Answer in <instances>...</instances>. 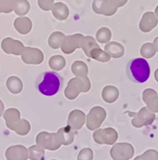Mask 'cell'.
<instances>
[{"label":"cell","mask_w":158,"mask_h":160,"mask_svg":"<svg viewBox=\"0 0 158 160\" xmlns=\"http://www.w3.org/2000/svg\"><path fill=\"white\" fill-rule=\"evenodd\" d=\"M37 90L46 96L56 94L63 85V77L57 72H45L40 74L35 82Z\"/></svg>","instance_id":"cell-1"},{"label":"cell","mask_w":158,"mask_h":160,"mask_svg":"<svg viewBox=\"0 0 158 160\" xmlns=\"http://www.w3.org/2000/svg\"><path fill=\"white\" fill-rule=\"evenodd\" d=\"M127 75L135 83H144L150 77L151 68L144 58H134L128 63L126 68Z\"/></svg>","instance_id":"cell-2"},{"label":"cell","mask_w":158,"mask_h":160,"mask_svg":"<svg viewBox=\"0 0 158 160\" xmlns=\"http://www.w3.org/2000/svg\"><path fill=\"white\" fill-rule=\"evenodd\" d=\"M91 84L89 77H73L68 82L64 94L69 100H74L81 92H88Z\"/></svg>","instance_id":"cell-3"},{"label":"cell","mask_w":158,"mask_h":160,"mask_svg":"<svg viewBox=\"0 0 158 160\" xmlns=\"http://www.w3.org/2000/svg\"><path fill=\"white\" fill-rule=\"evenodd\" d=\"M35 142L36 145L49 151H56L61 147V142L57 132H40L36 135Z\"/></svg>","instance_id":"cell-4"},{"label":"cell","mask_w":158,"mask_h":160,"mask_svg":"<svg viewBox=\"0 0 158 160\" xmlns=\"http://www.w3.org/2000/svg\"><path fill=\"white\" fill-rule=\"evenodd\" d=\"M107 117V112L100 106L92 107L86 115V126L90 131L99 129Z\"/></svg>","instance_id":"cell-5"},{"label":"cell","mask_w":158,"mask_h":160,"mask_svg":"<svg viewBox=\"0 0 158 160\" xmlns=\"http://www.w3.org/2000/svg\"><path fill=\"white\" fill-rule=\"evenodd\" d=\"M95 143L99 145H113L118 139V132L113 128L97 129L92 134Z\"/></svg>","instance_id":"cell-6"},{"label":"cell","mask_w":158,"mask_h":160,"mask_svg":"<svg viewBox=\"0 0 158 160\" xmlns=\"http://www.w3.org/2000/svg\"><path fill=\"white\" fill-rule=\"evenodd\" d=\"M110 154L113 160H130L134 155V148L127 142L114 143L110 151Z\"/></svg>","instance_id":"cell-7"},{"label":"cell","mask_w":158,"mask_h":160,"mask_svg":"<svg viewBox=\"0 0 158 160\" xmlns=\"http://www.w3.org/2000/svg\"><path fill=\"white\" fill-rule=\"evenodd\" d=\"M133 116L131 120V124L135 128H142L144 126L151 125L155 120V113L151 112L147 107H143L136 113H131Z\"/></svg>","instance_id":"cell-8"},{"label":"cell","mask_w":158,"mask_h":160,"mask_svg":"<svg viewBox=\"0 0 158 160\" xmlns=\"http://www.w3.org/2000/svg\"><path fill=\"white\" fill-rule=\"evenodd\" d=\"M21 59L25 64L39 65L44 61V53L38 48L25 47L21 53Z\"/></svg>","instance_id":"cell-9"},{"label":"cell","mask_w":158,"mask_h":160,"mask_svg":"<svg viewBox=\"0 0 158 160\" xmlns=\"http://www.w3.org/2000/svg\"><path fill=\"white\" fill-rule=\"evenodd\" d=\"M84 35L81 33H74L68 36H65L63 42L61 44V51L66 54H71L75 50L81 48V43Z\"/></svg>","instance_id":"cell-10"},{"label":"cell","mask_w":158,"mask_h":160,"mask_svg":"<svg viewBox=\"0 0 158 160\" xmlns=\"http://www.w3.org/2000/svg\"><path fill=\"white\" fill-rule=\"evenodd\" d=\"M25 46L20 41L12 37H5L1 41V49L7 54L21 55Z\"/></svg>","instance_id":"cell-11"},{"label":"cell","mask_w":158,"mask_h":160,"mask_svg":"<svg viewBox=\"0 0 158 160\" xmlns=\"http://www.w3.org/2000/svg\"><path fill=\"white\" fill-rule=\"evenodd\" d=\"M92 10L97 14L112 16L113 14L116 13L118 9L111 4L110 0H93Z\"/></svg>","instance_id":"cell-12"},{"label":"cell","mask_w":158,"mask_h":160,"mask_svg":"<svg viewBox=\"0 0 158 160\" xmlns=\"http://www.w3.org/2000/svg\"><path fill=\"white\" fill-rule=\"evenodd\" d=\"M86 122V114L81 110H72L68 116V126L72 131H78L82 129Z\"/></svg>","instance_id":"cell-13"},{"label":"cell","mask_w":158,"mask_h":160,"mask_svg":"<svg viewBox=\"0 0 158 160\" xmlns=\"http://www.w3.org/2000/svg\"><path fill=\"white\" fill-rule=\"evenodd\" d=\"M5 156L7 160H28V149L23 145L10 146L5 152Z\"/></svg>","instance_id":"cell-14"},{"label":"cell","mask_w":158,"mask_h":160,"mask_svg":"<svg viewBox=\"0 0 158 160\" xmlns=\"http://www.w3.org/2000/svg\"><path fill=\"white\" fill-rule=\"evenodd\" d=\"M158 24V18L152 12H146L139 22V30L142 32H150Z\"/></svg>","instance_id":"cell-15"},{"label":"cell","mask_w":158,"mask_h":160,"mask_svg":"<svg viewBox=\"0 0 158 160\" xmlns=\"http://www.w3.org/2000/svg\"><path fill=\"white\" fill-rule=\"evenodd\" d=\"M3 118L5 119L6 126L8 129L13 131L18 124L19 120L21 119L20 117V112L16 108H10L3 112Z\"/></svg>","instance_id":"cell-16"},{"label":"cell","mask_w":158,"mask_h":160,"mask_svg":"<svg viewBox=\"0 0 158 160\" xmlns=\"http://www.w3.org/2000/svg\"><path fill=\"white\" fill-rule=\"evenodd\" d=\"M13 27L20 34H28L32 29V22L29 17L26 16H19L17 17L14 22H13Z\"/></svg>","instance_id":"cell-17"},{"label":"cell","mask_w":158,"mask_h":160,"mask_svg":"<svg viewBox=\"0 0 158 160\" xmlns=\"http://www.w3.org/2000/svg\"><path fill=\"white\" fill-rule=\"evenodd\" d=\"M104 51L111 56V58H120L125 53V47L119 42L110 41L105 45Z\"/></svg>","instance_id":"cell-18"},{"label":"cell","mask_w":158,"mask_h":160,"mask_svg":"<svg viewBox=\"0 0 158 160\" xmlns=\"http://www.w3.org/2000/svg\"><path fill=\"white\" fill-rule=\"evenodd\" d=\"M52 15L56 19L60 20V21H64V20H66L70 15L69 8L63 2L54 3L52 8Z\"/></svg>","instance_id":"cell-19"},{"label":"cell","mask_w":158,"mask_h":160,"mask_svg":"<svg viewBox=\"0 0 158 160\" xmlns=\"http://www.w3.org/2000/svg\"><path fill=\"white\" fill-rule=\"evenodd\" d=\"M57 134L59 136V139H60L61 145L63 146H69L71 145L73 140H74V131H72L69 126L66 127H62L58 130Z\"/></svg>","instance_id":"cell-20"},{"label":"cell","mask_w":158,"mask_h":160,"mask_svg":"<svg viewBox=\"0 0 158 160\" xmlns=\"http://www.w3.org/2000/svg\"><path fill=\"white\" fill-rule=\"evenodd\" d=\"M119 97V90H118L115 86L108 85L104 87L102 91V98L105 102L111 104L114 103Z\"/></svg>","instance_id":"cell-21"},{"label":"cell","mask_w":158,"mask_h":160,"mask_svg":"<svg viewBox=\"0 0 158 160\" xmlns=\"http://www.w3.org/2000/svg\"><path fill=\"white\" fill-rule=\"evenodd\" d=\"M6 86L9 92H11L13 94H18L20 93L23 90V82L22 80L17 77V76H10L7 81H6Z\"/></svg>","instance_id":"cell-22"},{"label":"cell","mask_w":158,"mask_h":160,"mask_svg":"<svg viewBox=\"0 0 158 160\" xmlns=\"http://www.w3.org/2000/svg\"><path fill=\"white\" fill-rule=\"evenodd\" d=\"M98 48H100V47L92 36L86 35L83 37L82 43H81V49L83 50V52H85V54L88 57H90L92 51H94L95 49H98Z\"/></svg>","instance_id":"cell-23"},{"label":"cell","mask_w":158,"mask_h":160,"mask_svg":"<svg viewBox=\"0 0 158 160\" xmlns=\"http://www.w3.org/2000/svg\"><path fill=\"white\" fill-rule=\"evenodd\" d=\"M72 72L76 77H87L89 73V68L85 62L77 60L72 65Z\"/></svg>","instance_id":"cell-24"},{"label":"cell","mask_w":158,"mask_h":160,"mask_svg":"<svg viewBox=\"0 0 158 160\" xmlns=\"http://www.w3.org/2000/svg\"><path fill=\"white\" fill-rule=\"evenodd\" d=\"M49 66L53 72H59L65 68L66 59L62 55H52L49 60Z\"/></svg>","instance_id":"cell-25"},{"label":"cell","mask_w":158,"mask_h":160,"mask_svg":"<svg viewBox=\"0 0 158 160\" xmlns=\"http://www.w3.org/2000/svg\"><path fill=\"white\" fill-rule=\"evenodd\" d=\"M65 34L61 32H53L48 40V44L49 46L53 49V50H57L61 47V44L63 42V40L65 38Z\"/></svg>","instance_id":"cell-26"},{"label":"cell","mask_w":158,"mask_h":160,"mask_svg":"<svg viewBox=\"0 0 158 160\" xmlns=\"http://www.w3.org/2000/svg\"><path fill=\"white\" fill-rule=\"evenodd\" d=\"M31 6L28 0H14V12L19 16H25L30 12Z\"/></svg>","instance_id":"cell-27"},{"label":"cell","mask_w":158,"mask_h":160,"mask_svg":"<svg viewBox=\"0 0 158 160\" xmlns=\"http://www.w3.org/2000/svg\"><path fill=\"white\" fill-rule=\"evenodd\" d=\"M158 97V93L155 90L153 89H146L144 90L143 92V94H142V98H143V101L146 103L147 105V108L151 111L154 101H155V99Z\"/></svg>","instance_id":"cell-28"},{"label":"cell","mask_w":158,"mask_h":160,"mask_svg":"<svg viewBox=\"0 0 158 160\" xmlns=\"http://www.w3.org/2000/svg\"><path fill=\"white\" fill-rule=\"evenodd\" d=\"M28 153L31 160H43L45 157V150L38 145H32L28 148Z\"/></svg>","instance_id":"cell-29"},{"label":"cell","mask_w":158,"mask_h":160,"mask_svg":"<svg viewBox=\"0 0 158 160\" xmlns=\"http://www.w3.org/2000/svg\"><path fill=\"white\" fill-rule=\"evenodd\" d=\"M95 40L96 42L99 43H108L111 41V32L109 28L107 27H102L96 32L95 34Z\"/></svg>","instance_id":"cell-30"},{"label":"cell","mask_w":158,"mask_h":160,"mask_svg":"<svg viewBox=\"0 0 158 160\" xmlns=\"http://www.w3.org/2000/svg\"><path fill=\"white\" fill-rule=\"evenodd\" d=\"M31 128H32V126H31V124H30V122L28 121V120L21 118L20 120H19V122L16 125L13 132L18 135L24 136V135H27L31 132Z\"/></svg>","instance_id":"cell-31"},{"label":"cell","mask_w":158,"mask_h":160,"mask_svg":"<svg viewBox=\"0 0 158 160\" xmlns=\"http://www.w3.org/2000/svg\"><path fill=\"white\" fill-rule=\"evenodd\" d=\"M90 58H92V59L96 60V61H99L102 63L109 62L111 60V56L105 51L101 50V48H98V49H95L94 51H92L90 55Z\"/></svg>","instance_id":"cell-32"},{"label":"cell","mask_w":158,"mask_h":160,"mask_svg":"<svg viewBox=\"0 0 158 160\" xmlns=\"http://www.w3.org/2000/svg\"><path fill=\"white\" fill-rule=\"evenodd\" d=\"M155 53H156L155 48H154L153 44L151 42H147V43L143 44L140 49V54L142 55V57L144 59L151 58L155 55Z\"/></svg>","instance_id":"cell-33"},{"label":"cell","mask_w":158,"mask_h":160,"mask_svg":"<svg viewBox=\"0 0 158 160\" xmlns=\"http://www.w3.org/2000/svg\"><path fill=\"white\" fill-rule=\"evenodd\" d=\"M134 160H158V152L153 149L147 150L143 154L136 156Z\"/></svg>","instance_id":"cell-34"},{"label":"cell","mask_w":158,"mask_h":160,"mask_svg":"<svg viewBox=\"0 0 158 160\" xmlns=\"http://www.w3.org/2000/svg\"><path fill=\"white\" fill-rule=\"evenodd\" d=\"M14 0H0V13H10L13 11Z\"/></svg>","instance_id":"cell-35"},{"label":"cell","mask_w":158,"mask_h":160,"mask_svg":"<svg viewBox=\"0 0 158 160\" xmlns=\"http://www.w3.org/2000/svg\"><path fill=\"white\" fill-rule=\"evenodd\" d=\"M93 159V152L90 148H84L79 152L76 160H92Z\"/></svg>","instance_id":"cell-36"},{"label":"cell","mask_w":158,"mask_h":160,"mask_svg":"<svg viewBox=\"0 0 158 160\" xmlns=\"http://www.w3.org/2000/svg\"><path fill=\"white\" fill-rule=\"evenodd\" d=\"M37 4L41 10L48 12L52 10L54 4V0H37Z\"/></svg>","instance_id":"cell-37"},{"label":"cell","mask_w":158,"mask_h":160,"mask_svg":"<svg viewBox=\"0 0 158 160\" xmlns=\"http://www.w3.org/2000/svg\"><path fill=\"white\" fill-rule=\"evenodd\" d=\"M110 1L111 2V4L113 6H115L117 9L120 8V7H123L127 4L128 0H110Z\"/></svg>","instance_id":"cell-38"},{"label":"cell","mask_w":158,"mask_h":160,"mask_svg":"<svg viewBox=\"0 0 158 160\" xmlns=\"http://www.w3.org/2000/svg\"><path fill=\"white\" fill-rule=\"evenodd\" d=\"M151 112H158V97L155 99V101H154V103H153V105H152V107H151Z\"/></svg>","instance_id":"cell-39"},{"label":"cell","mask_w":158,"mask_h":160,"mask_svg":"<svg viewBox=\"0 0 158 160\" xmlns=\"http://www.w3.org/2000/svg\"><path fill=\"white\" fill-rule=\"evenodd\" d=\"M4 111H5L4 103H3V101H2V100H1V99H0V117H1V115L3 114Z\"/></svg>","instance_id":"cell-40"},{"label":"cell","mask_w":158,"mask_h":160,"mask_svg":"<svg viewBox=\"0 0 158 160\" xmlns=\"http://www.w3.org/2000/svg\"><path fill=\"white\" fill-rule=\"evenodd\" d=\"M152 44H153V46H154V48H155V51L158 52V37H155V38H154Z\"/></svg>","instance_id":"cell-41"},{"label":"cell","mask_w":158,"mask_h":160,"mask_svg":"<svg viewBox=\"0 0 158 160\" xmlns=\"http://www.w3.org/2000/svg\"><path fill=\"white\" fill-rule=\"evenodd\" d=\"M154 78H155V80L158 82V68L156 69V71H155V72H154Z\"/></svg>","instance_id":"cell-42"},{"label":"cell","mask_w":158,"mask_h":160,"mask_svg":"<svg viewBox=\"0 0 158 160\" xmlns=\"http://www.w3.org/2000/svg\"><path fill=\"white\" fill-rule=\"evenodd\" d=\"M154 14L156 15V17L158 18V5H157V7L155 8V12H154Z\"/></svg>","instance_id":"cell-43"},{"label":"cell","mask_w":158,"mask_h":160,"mask_svg":"<svg viewBox=\"0 0 158 160\" xmlns=\"http://www.w3.org/2000/svg\"><path fill=\"white\" fill-rule=\"evenodd\" d=\"M52 160H56V159H52Z\"/></svg>","instance_id":"cell-44"}]
</instances>
